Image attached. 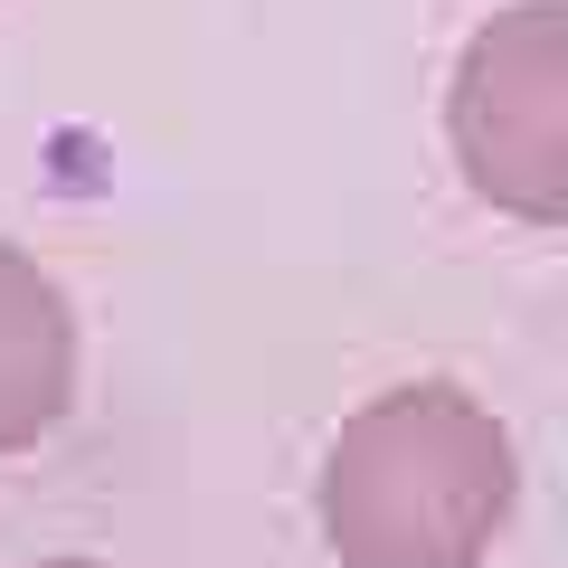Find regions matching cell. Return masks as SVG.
<instances>
[{
	"instance_id": "6da1fadb",
	"label": "cell",
	"mask_w": 568,
	"mask_h": 568,
	"mask_svg": "<svg viewBox=\"0 0 568 568\" xmlns=\"http://www.w3.org/2000/svg\"><path fill=\"white\" fill-rule=\"evenodd\" d=\"M511 511V436L465 388H398L342 426L323 530L342 568H474Z\"/></svg>"
},
{
	"instance_id": "277c9868",
	"label": "cell",
	"mask_w": 568,
	"mask_h": 568,
	"mask_svg": "<svg viewBox=\"0 0 568 568\" xmlns=\"http://www.w3.org/2000/svg\"><path fill=\"white\" fill-rule=\"evenodd\" d=\"M39 568H104V559H39Z\"/></svg>"
},
{
	"instance_id": "7a4b0ae2",
	"label": "cell",
	"mask_w": 568,
	"mask_h": 568,
	"mask_svg": "<svg viewBox=\"0 0 568 568\" xmlns=\"http://www.w3.org/2000/svg\"><path fill=\"white\" fill-rule=\"evenodd\" d=\"M455 152L521 219H568V10H503L455 67Z\"/></svg>"
},
{
	"instance_id": "3957f363",
	"label": "cell",
	"mask_w": 568,
	"mask_h": 568,
	"mask_svg": "<svg viewBox=\"0 0 568 568\" xmlns=\"http://www.w3.org/2000/svg\"><path fill=\"white\" fill-rule=\"evenodd\" d=\"M77 398V313H67L58 275L0 246V455L39 446Z\"/></svg>"
}]
</instances>
